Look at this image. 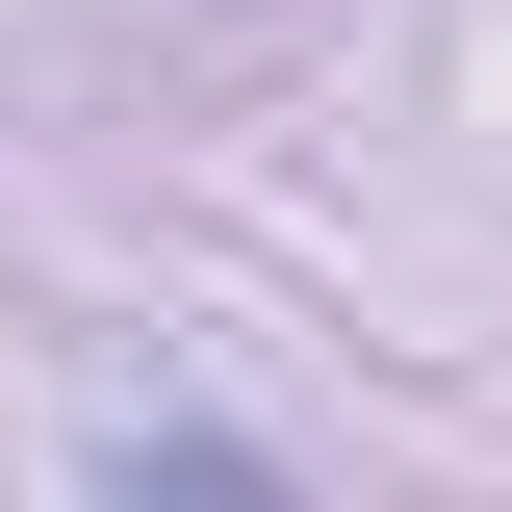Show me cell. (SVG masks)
<instances>
[{"mask_svg": "<svg viewBox=\"0 0 512 512\" xmlns=\"http://www.w3.org/2000/svg\"><path fill=\"white\" fill-rule=\"evenodd\" d=\"M103 512H308V487L231 461V436H103Z\"/></svg>", "mask_w": 512, "mask_h": 512, "instance_id": "obj_1", "label": "cell"}]
</instances>
